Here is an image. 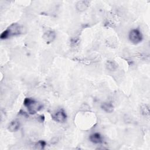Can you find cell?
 Returning a JSON list of instances; mask_svg holds the SVG:
<instances>
[{"instance_id":"obj_1","label":"cell","mask_w":150,"mask_h":150,"mask_svg":"<svg viewBox=\"0 0 150 150\" xmlns=\"http://www.w3.org/2000/svg\"><path fill=\"white\" fill-rule=\"evenodd\" d=\"M23 27L18 23H15L10 25L1 35V39H5L10 37L21 34L23 31Z\"/></svg>"},{"instance_id":"obj_2","label":"cell","mask_w":150,"mask_h":150,"mask_svg":"<svg viewBox=\"0 0 150 150\" xmlns=\"http://www.w3.org/2000/svg\"><path fill=\"white\" fill-rule=\"evenodd\" d=\"M23 104L27 108L29 112L31 114H35L42 107L39 103L32 98H26L24 100Z\"/></svg>"},{"instance_id":"obj_3","label":"cell","mask_w":150,"mask_h":150,"mask_svg":"<svg viewBox=\"0 0 150 150\" xmlns=\"http://www.w3.org/2000/svg\"><path fill=\"white\" fill-rule=\"evenodd\" d=\"M129 39L134 44H138L142 41V35L139 30L133 29L129 32Z\"/></svg>"},{"instance_id":"obj_4","label":"cell","mask_w":150,"mask_h":150,"mask_svg":"<svg viewBox=\"0 0 150 150\" xmlns=\"http://www.w3.org/2000/svg\"><path fill=\"white\" fill-rule=\"evenodd\" d=\"M53 118L54 121L58 122H64L66 121L67 119V115L65 111L60 109L57 111L53 115Z\"/></svg>"},{"instance_id":"obj_5","label":"cell","mask_w":150,"mask_h":150,"mask_svg":"<svg viewBox=\"0 0 150 150\" xmlns=\"http://www.w3.org/2000/svg\"><path fill=\"white\" fill-rule=\"evenodd\" d=\"M56 38V33L52 30H49L45 32L43 35V39L47 43L52 42Z\"/></svg>"},{"instance_id":"obj_6","label":"cell","mask_w":150,"mask_h":150,"mask_svg":"<svg viewBox=\"0 0 150 150\" xmlns=\"http://www.w3.org/2000/svg\"><path fill=\"white\" fill-rule=\"evenodd\" d=\"M90 2L88 1H80L76 4V9L79 11H84L88 8Z\"/></svg>"},{"instance_id":"obj_7","label":"cell","mask_w":150,"mask_h":150,"mask_svg":"<svg viewBox=\"0 0 150 150\" xmlns=\"http://www.w3.org/2000/svg\"><path fill=\"white\" fill-rule=\"evenodd\" d=\"M89 139L91 142L94 144H101L103 142V138L101 135L98 132L91 134L90 135Z\"/></svg>"},{"instance_id":"obj_8","label":"cell","mask_w":150,"mask_h":150,"mask_svg":"<svg viewBox=\"0 0 150 150\" xmlns=\"http://www.w3.org/2000/svg\"><path fill=\"white\" fill-rule=\"evenodd\" d=\"M19 128H20V122L16 120L12 121L9 123L8 127V130L11 132H15L17 130H18Z\"/></svg>"},{"instance_id":"obj_9","label":"cell","mask_w":150,"mask_h":150,"mask_svg":"<svg viewBox=\"0 0 150 150\" xmlns=\"http://www.w3.org/2000/svg\"><path fill=\"white\" fill-rule=\"evenodd\" d=\"M101 107L103 110L108 113H111L114 110V106L110 103H102Z\"/></svg>"},{"instance_id":"obj_10","label":"cell","mask_w":150,"mask_h":150,"mask_svg":"<svg viewBox=\"0 0 150 150\" xmlns=\"http://www.w3.org/2000/svg\"><path fill=\"white\" fill-rule=\"evenodd\" d=\"M106 67L110 71H114L118 67V64L112 60H108L106 63Z\"/></svg>"},{"instance_id":"obj_11","label":"cell","mask_w":150,"mask_h":150,"mask_svg":"<svg viewBox=\"0 0 150 150\" xmlns=\"http://www.w3.org/2000/svg\"><path fill=\"white\" fill-rule=\"evenodd\" d=\"M141 111L143 115L145 116L149 115V107L148 104H144L141 108Z\"/></svg>"},{"instance_id":"obj_12","label":"cell","mask_w":150,"mask_h":150,"mask_svg":"<svg viewBox=\"0 0 150 150\" xmlns=\"http://www.w3.org/2000/svg\"><path fill=\"white\" fill-rule=\"evenodd\" d=\"M46 145V142L44 141H39L36 144V148L38 149H43Z\"/></svg>"}]
</instances>
